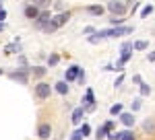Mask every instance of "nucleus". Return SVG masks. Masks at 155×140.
Here are the masks:
<instances>
[{
  "label": "nucleus",
  "instance_id": "1",
  "mask_svg": "<svg viewBox=\"0 0 155 140\" xmlns=\"http://www.w3.org/2000/svg\"><path fill=\"white\" fill-rule=\"evenodd\" d=\"M68 21H71V12L68 11L58 12V14H54V17L50 19V23L44 27V31H46V33H54V31H58L60 27H64Z\"/></svg>",
  "mask_w": 155,
  "mask_h": 140
},
{
  "label": "nucleus",
  "instance_id": "2",
  "mask_svg": "<svg viewBox=\"0 0 155 140\" xmlns=\"http://www.w3.org/2000/svg\"><path fill=\"white\" fill-rule=\"evenodd\" d=\"M106 8L112 12V17H124V12H126V4H124L122 0H110Z\"/></svg>",
  "mask_w": 155,
  "mask_h": 140
},
{
  "label": "nucleus",
  "instance_id": "3",
  "mask_svg": "<svg viewBox=\"0 0 155 140\" xmlns=\"http://www.w3.org/2000/svg\"><path fill=\"white\" fill-rule=\"evenodd\" d=\"M54 91V87H50L48 82H37L35 87H33V93H35L37 99H48L50 95Z\"/></svg>",
  "mask_w": 155,
  "mask_h": 140
},
{
  "label": "nucleus",
  "instance_id": "4",
  "mask_svg": "<svg viewBox=\"0 0 155 140\" xmlns=\"http://www.w3.org/2000/svg\"><path fill=\"white\" fill-rule=\"evenodd\" d=\"M50 19H52V14H50L48 8H44V11H39V14H37V19L33 21V27L35 29H41L44 31V27L50 23Z\"/></svg>",
  "mask_w": 155,
  "mask_h": 140
},
{
  "label": "nucleus",
  "instance_id": "5",
  "mask_svg": "<svg viewBox=\"0 0 155 140\" xmlns=\"http://www.w3.org/2000/svg\"><path fill=\"white\" fill-rule=\"evenodd\" d=\"M31 72V68H17V72H11L8 74V78L11 81H17V82H21V84H27V74Z\"/></svg>",
  "mask_w": 155,
  "mask_h": 140
},
{
  "label": "nucleus",
  "instance_id": "6",
  "mask_svg": "<svg viewBox=\"0 0 155 140\" xmlns=\"http://www.w3.org/2000/svg\"><path fill=\"white\" fill-rule=\"evenodd\" d=\"M79 70H81V66H79V64L68 66V68H66V72H64V81H66V82H77V74H79Z\"/></svg>",
  "mask_w": 155,
  "mask_h": 140
},
{
  "label": "nucleus",
  "instance_id": "7",
  "mask_svg": "<svg viewBox=\"0 0 155 140\" xmlns=\"http://www.w3.org/2000/svg\"><path fill=\"white\" fill-rule=\"evenodd\" d=\"M50 136H52V126H50L48 122L39 124V128H37V138L39 140H50Z\"/></svg>",
  "mask_w": 155,
  "mask_h": 140
},
{
  "label": "nucleus",
  "instance_id": "8",
  "mask_svg": "<svg viewBox=\"0 0 155 140\" xmlns=\"http://www.w3.org/2000/svg\"><path fill=\"white\" fill-rule=\"evenodd\" d=\"M118 119L126 126V128H132V126H134V113H132V111H122V113L118 116Z\"/></svg>",
  "mask_w": 155,
  "mask_h": 140
},
{
  "label": "nucleus",
  "instance_id": "9",
  "mask_svg": "<svg viewBox=\"0 0 155 140\" xmlns=\"http://www.w3.org/2000/svg\"><path fill=\"white\" fill-rule=\"evenodd\" d=\"M85 117V107L81 105V107H77V109H72V116H71V122L74 124V126H79L81 122H83Z\"/></svg>",
  "mask_w": 155,
  "mask_h": 140
},
{
  "label": "nucleus",
  "instance_id": "10",
  "mask_svg": "<svg viewBox=\"0 0 155 140\" xmlns=\"http://www.w3.org/2000/svg\"><path fill=\"white\" fill-rule=\"evenodd\" d=\"M23 14L27 17V19L35 21V19H37V14H39V8H37L35 4H27V6H25V11H23Z\"/></svg>",
  "mask_w": 155,
  "mask_h": 140
},
{
  "label": "nucleus",
  "instance_id": "11",
  "mask_svg": "<svg viewBox=\"0 0 155 140\" xmlns=\"http://www.w3.org/2000/svg\"><path fill=\"white\" fill-rule=\"evenodd\" d=\"M85 11L89 12V14H93V17H101L104 11H106V6H101V4H91V6H87Z\"/></svg>",
  "mask_w": 155,
  "mask_h": 140
},
{
  "label": "nucleus",
  "instance_id": "12",
  "mask_svg": "<svg viewBox=\"0 0 155 140\" xmlns=\"http://www.w3.org/2000/svg\"><path fill=\"white\" fill-rule=\"evenodd\" d=\"M68 89H71V87H68V82H66V81H58L56 84H54V91L60 93V95H68Z\"/></svg>",
  "mask_w": 155,
  "mask_h": 140
},
{
  "label": "nucleus",
  "instance_id": "13",
  "mask_svg": "<svg viewBox=\"0 0 155 140\" xmlns=\"http://www.w3.org/2000/svg\"><path fill=\"white\" fill-rule=\"evenodd\" d=\"M87 105H95V97H93V91L91 89H87L85 91V97H83V107Z\"/></svg>",
  "mask_w": 155,
  "mask_h": 140
},
{
  "label": "nucleus",
  "instance_id": "14",
  "mask_svg": "<svg viewBox=\"0 0 155 140\" xmlns=\"http://www.w3.org/2000/svg\"><path fill=\"white\" fill-rule=\"evenodd\" d=\"M31 72H33V76H37V78H41V76H46V66H33L31 68Z\"/></svg>",
  "mask_w": 155,
  "mask_h": 140
},
{
  "label": "nucleus",
  "instance_id": "15",
  "mask_svg": "<svg viewBox=\"0 0 155 140\" xmlns=\"http://www.w3.org/2000/svg\"><path fill=\"white\" fill-rule=\"evenodd\" d=\"M19 49H21V47H19L17 41H15V43H8V46L4 47V54H6V56H11V54H15V52H19Z\"/></svg>",
  "mask_w": 155,
  "mask_h": 140
},
{
  "label": "nucleus",
  "instance_id": "16",
  "mask_svg": "<svg viewBox=\"0 0 155 140\" xmlns=\"http://www.w3.org/2000/svg\"><path fill=\"white\" fill-rule=\"evenodd\" d=\"M31 4H35L37 8H48L52 4V0H31Z\"/></svg>",
  "mask_w": 155,
  "mask_h": 140
},
{
  "label": "nucleus",
  "instance_id": "17",
  "mask_svg": "<svg viewBox=\"0 0 155 140\" xmlns=\"http://www.w3.org/2000/svg\"><path fill=\"white\" fill-rule=\"evenodd\" d=\"M153 11H155V8H153V4H145V6H143V11H141V17H143V19H147V17H149V14H151Z\"/></svg>",
  "mask_w": 155,
  "mask_h": 140
},
{
  "label": "nucleus",
  "instance_id": "18",
  "mask_svg": "<svg viewBox=\"0 0 155 140\" xmlns=\"http://www.w3.org/2000/svg\"><path fill=\"white\" fill-rule=\"evenodd\" d=\"M141 107H143V101H141V97L132 99V103H130V109H132V111H139Z\"/></svg>",
  "mask_w": 155,
  "mask_h": 140
},
{
  "label": "nucleus",
  "instance_id": "19",
  "mask_svg": "<svg viewBox=\"0 0 155 140\" xmlns=\"http://www.w3.org/2000/svg\"><path fill=\"white\" fill-rule=\"evenodd\" d=\"M139 87H141L139 91H141V95H143V97H147V95H151V87H149L147 82H141Z\"/></svg>",
  "mask_w": 155,
  "mask_h": 140
},
{
  "label": "nucleus",
  "instance_id": "20",
  "mask_svg": "<svg viewBox=\"0 0 155 140\" xmlns=\"http://www.w3.org/2000/svg\"><path fill=\"white\" fill-rule=\"evenodd\" d=\"M58 62H60V56H58V54H50V56H48V66H56Z\"/></svg>",
  "mask_w": 155,
  "mask_h": 140
},
{
  "label": "nucleus",
  "instance_id": "21",
  "mask_svg": "<svg viewBox=\"0 0 155 140\" xmlns=\"http://www.w3.org/2000/svg\"><path fill=\"white\" fill-rule=\"evenodd\" d=\"M120 113H122V105L120 103H116V105L110 107V116H120Z\"/></svg>",
  "mask_w": 155,
  "mask_h": 140
},
{
  "label": "nucleus",
  "instance_id": "22",
  "mask_svg": "<svg viewBox=\"0 0 155 140\" xmlns=\"http://www.w3.org/2000/svg\"><path fill=\"white\" fill-rule=\"evenodd\" d=\"M122 23H124L122 17H112V19H110V25H112V27H120Z\"/></svg>",
  "mask_w": 155,
  "mask_h": 140
},
{
  "label": "nucleus",
  "instance_id": "23",
  "mask_svg": "<svg viewBox=\"0 0 155 140\" xmlns=\"http://www.w3.org/2000/svg\"><path fill=\"white\" fill-rule=\"evenodd\" d=\"M81 134H83V138H87V136H89V134H91V126H89V124H83V126H81Z\"/></svg>",
  "mask_w": 155,
  "mask_h": 140
},
{
  "label": "nucleus",
  "instance_id": "24",
  "mask_svg": "<svg viewBox=\"0 0 155 140\" xmlns=\"http://www.w3.org/2000/svg\"><path fill=\"white\" fill-rule=\"evenodd\" d=\"M114 126H116V122H114V119H107L106 124H104V128H106V132H107V134H110V132L114 130ZM106 138H107V136H106Z\"/></svg>",
  "mask_w": 155,
  "mask_h": 140
},
{
  "label": "nucleus",
  "instance_id": "25",
  "mask_svg": "<svg viewBox=\"0 0 155 140\" xmlns=\"http://www.w3.org/2000/svg\"><path fill=\"white\" fill-rule=\"evenodd\" d=\"M95 134H97V140H101V138H106V136H107V132H106V128H104V126H99Z\"/></svg>",
  "mask_w": 155,
  "mask_h": 140
},
{
  "label": "nucleus",
  "instance_id": "26",
  "mask_svg": "<svg viewBox=\"0 0 155 140\" xmlns=\"http://www.w3.org/2000/svg\"><path fill=\"white\" fill-rule=\"evenodd\" d=\"M143 128L147 130V132H153V130H155V124H153V122H151V119H145Z\"/></svg>",
  "mask_w": 155,
  "mask_h": 140
},
{
  "label": "nucleus",
  "instance_id": "27",
  "mask_svg": "<svg viewBox=\"0 0 155 140\" xmlns=\"http://www.w3.org/2000/svg\"><path fill=\"white\" fill-rule=\"evenodd\" d=\"M85 78H87V76H85V70L81 68V70H79V74H77V82H79V84H83Z\"/></svg>",
  "mask_w": 155,
  "mask_h": 140
},
{
  "label": "nucleus",
  "instance_id": "28",
  "mask_svg": "<svg viewBox=\"0 0 155 140\" xmlns=\"http://www.w3.org/2000/svg\"><path fill=\"white\" fill-rule=\"evenodd\" d=\"M120 140H134V136H132L130 130H124V132H122V138H120Z\"/></svg>",
  "mask_w": 155,
  "mask_h": 140
},
{
  "label": "nucleus",
  "instance_id": "29",
  "mask_svg": "<svg viewBox=\"0 0 155 140\" xmlns=\"http://www.w3.org/2000/svg\"><path fill=\"white\" fill-rule=\"evenodd\" d=\"M71 140H83V134H81V130H74V132H72V136H71Z\"/></svg>",
  "mask_w": 155,
  "mask_h": 140
},
{
  "label": "nucleus",
  "instance_id": "30",
  "mask_svg": "<svg viewBox=\"0 0 155 140\" xmlns=\"http://www.w3.org/2000/svg\"><path fill=\"white\" fill-rule=\"evenodd\" d=\"M134 46V49H145L147 47V41H137V43H132Z\"/></svg>",
  "mask_w": 155,
  "mask_h": 140
},
{
  "label": "nucleus",
  "instance_id": "31",
  "mask_svg": "<svg viewBox=\"0 0 155 140\" xmlns=\"http://www.w3.org/2000/svg\"><path fill=\"white\" fill-rule=\"evenodd\" d=\"M54 8H56L58 12H64V2H60V0H58V2L54 4Z\"/></svg>",
  "mask_w": 155,
  "mask_h": 140
},
{
  "label": "nucleus",
  "instance_id": "32",
  "mask_svg": "<svg viewBox=\"0 0 155 140\" xmlns=\"http://www.w3.org/2000/svg\"><path fill=\"white\" fill-rule=\"evenodd\" d=\"M122 82H124V74H120L118 78H116V82H114V87H120Z\"/></svg>",
  "mask_w": 155,
  "mask_h": 140
},
{
  "label": "nucleus",
  "instance_id": "33",
  "mask_svg": "<svg viewBox=\"0 0 155 140\" xmlns=\"http://www.w3.org/2000/svg\"><path fill=\"white\" fill-rule=\"evenodd\" d=\"M83 33H85V35H91V33H95V29H93V27H85Z\"/></svg>",
  "mask_w": 155,
  "mask_h": 140
},
{
  "label": "nucleus",
  "instance_id": "34",
  "mask_svg": "<svg viewBox=\"0 0 155 140\" xmlns=\"http://www.w3.org/2000/svg\"><path fill=\"white\" fill-rule=\"evenodd\" d=\"M4 19H6V11H4V8H0V23H2Z\"/></svg>",
  "mask_w": 155,
  "mask_h": 140
},
{
  "label": "nucleus",
  "instance_id": "35",
  "mask_svg": "<svg viewBox=\"0 0 155 140\" xmlns=\"http://www.w3.org/2000/svg\"><path fill=\"white\" fill-rule=\"evenodd\" d=\"M132 81L137 82V84H141V82H143V78H141V76H139V74H134V76H132Z\"/></svg>",
  "mask_w": 155,
  "mask_h": 140
},
{
  "label": "nucleus",
  "instance_id": "36",
  "mask_svg": "<svg viewBox=\"0 0 155 140\" xmlns=\"http://www.w3.org/2000/svg\"><path fill=\"white\" fill-rule=\"evenodd\" d=\"M147 60H149V62H155V52H151V54H147Z\"/></svg>",
  "mask_w": 155,
  "mask_h": 140
},
{
  "label": "nucleus",
  "instance_id": "37",
  "mask_svg": "<svg viewBox=\"0 0 155 140\" xmlns=\"http://www.w3.org/2000/svg\"><path fill=\"white\" fill-rule=\"evenodd\" d=\"M19 62H21V64L25 66V64H27V58H25V56H19Z\"/></svg>",
  "mask_w": 155,
  "mask_h": 140
},
{
  "label": "nucleus",
  "instance_id": "38",
  "mask_svg": "<svg viewBox=\"0 0 155 140\" xmlns=\"http://www.w3.org/2000/svg\"><path fill=\"white\" fill-rule=\"evenodd\" d=\"M0 31H4V23H0Z\"/></svg>",
  "mask_w": 155,
  "mask_h": 140
},
{
  "label": "nucleus",
  "instance_id": "39",
  "mask_svg": "<svg viewBox=\"0 0 155 140\" xmlns=\"http://www.w3.org/2000/svg\"><path fill=\"white\" fill-rule=\"evenodd\" d=\"M2 74H4V70H2V68H0V76H2Z\"/></svg>",
  "mask_w": 155,
  "mask_h": 140
},
{
  "label": "nucleus",
  "instance_id": "40",
  "mask_svg": "<svg viewBox=\"0 0 155 140\" xmlns=\"http://www.w3.org/2000/svg\"><path fill=\"white\" fill-rule=\"evenodd\" d=\"M0 8H2V4H0Z\"/></svg>",
  "mask_w": 155,
  "mask_h": 140
}]
</instances>
